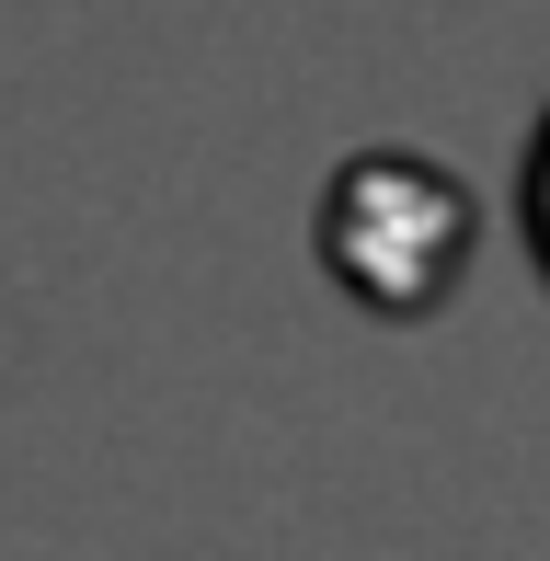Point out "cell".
Returning a JSON list of instances; mask_svg holds the SVG:
<instances>
[{"label":"cell","instance_id":"cell-1","mask_svg":"<svg viewBox=\"0 0 550 561\" xmlns=\"http://www.w3.org/2000/svg\"><path fill=\"white\" fill-rule=\"evenodd\" d=\"M528 241H539V264H550V126H539V149H528Z\"/></svg>","mask_w":550,"mask_h":561}]
</instances>
